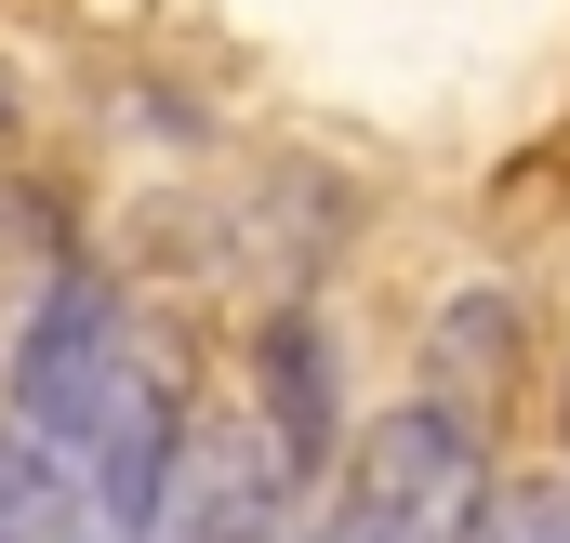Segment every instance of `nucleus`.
I'll list each match as a JSON object with an SVG mask.
<instances>
[{
  "instance_id": "nucleus-1",
  "label": "nucleus",
  "mask_w": 570,
  "mask_h": 543,
  "mask_svg": "<svg viewBox=\"0 0 570 543\" xmlns=\"http://www.w3.org/2000/svg\"><path fill=\"white\" fill-rule=\"evenodd\" d=\"M305 504V464L266 411H199L173 424L159 451V491H146L134 543H279V517Z\"/></svg>"
},
{
  "instance_id": "nucleus-2",
  "label": "nucleus",
  "mask_w": 570,
  "mask_h": 543,
  "mask_svg": "<svg viewBox=\"0 0 570 543\" xmlns=\"http://www.w3.org/2000/svg\"><path fill=\"white\" fill-rule=\"evenodd\" d=\"M478 504H491V464H478V424H464L451 398L372 411L358 477H345V517H372L385 543H464Z\"/></svg>"
},
{
  "instance_id": "nucleus-3",
  "label": "nucleus",
  "mask_w": 570,
  "mask_h": 543,
  "mask_svg": "<svg viewBox=\"0 0 570 543\" xmlns=\"http://www.w3.org/2000/svg\"><path fill=\"white\" fill-rule=\"evenodd\" d=\"M120 358H134L120 305H107L94 278H53V292H40V318L13 332V424H0V437H27V451H53V464L80 477L94 411H107V385H120ZM80 504H94V491H80Z\"/></svg>"
},
{
  "instance_id": "nucleus-4",
  "label": "nucleus",
  "mask_w": 570,
  "mask_h": 543,
  "mask_svg": "<svg viewBox=\"0 0 570 543\" xmlns=\"http://www.w3.org/2000/svg\"><path fill=\"white\" fill-rule=\"evenodd\" d=\"M253 411L279 424L292 464L318 477V451H332V345H318V318H279V332H266V398Z\"/></svg>"
},
{
  "instance_id": "nucleus-5",
  "label": "nucleus",
  "mask_w": 570,
  "mask_h": 543,
  "mask_svg": "<svg viewBox=\"0 0 570 543\" xmlns=\"http://www.w3.org/2000/svg\"><path fill=\"white\" fill-rule=\"evenodd\" d=\"M318 543H385V531H372V517H332V531H318Z\"/></svg>"
}]
</instances>
